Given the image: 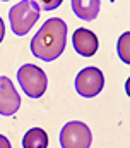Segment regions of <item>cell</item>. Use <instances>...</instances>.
<instances>
[{"mask_svg":"<svg viewBox=\"0 0 130 148\" xmlns=\"http://www.w3.org/2000/svg\"><path fill=\"white\" fill-rule=\"evenodd\" d=\"M0 148H12L10 147V141H9L3 134H0Z\"/></svg>","mask_w":130,"mask_h":148,"instance_id":"cell-11","label":"cell"},{"mask_svg":"<svg viewBox=\"0 0 130 148\" xmlns=\"http://www.w3.org/2000/svg\"><path fill=\"white\" fill-rule=\"evenodd\" d=\"M129 48H130V33H123L120 40H118V55L120 59L125 62V64H130V55H129Z\"/></svg>","mask_w":130,"mask_h":148,"instance_id":"cell-10","label":"cell"},{"mask_svg":"<svg viewBox=\"0 0 130 148\" xmlns=\"http://www.w3.org/2000/svg\"><path fill=\"white\" fill-rule=\"evenodd\" d=\"M39 12H41L39 3L32 0H22L12 5V9L9 10V21H10L12 31L17 36L28 35L31 28L36 24V21L39 19Z\"/></svg>","mask_w":130,"mask_h":148,"instance_id":"cell-2","label":"cell"},{"mask_svg":"<svg viewBox=\"0 0 130 148\" xmlns=\"http://www.w3.org/2000/svg\"><path fill=\"white\" fill-rule=\"evenodd\" d=\"M58 3H60V2H53V3H45V7H46V9H53V7H57Z\"/></svg>","mask_w":130,"mask_h":148,"instance_id":"cell-13","label":"cell"},{"mask_svg":"<svg viewBox=\"0 0 130 148\" xmlns=\"http://www.w3.org/2000/svg\"><path fill=\"white\" fill-rule=\"evenodd\" d=\"M99 7H101L99 0H74L72 2V9H74L75 16L81 17L82 21L96 19L99 14Z\"/></svg>","mask_w":130,"mask_h":148,"instance_id":"cell-8","label":"cell"},{"mask_svg":"<svg viewBox=\"0 0 130 148\" xmlns=\"http://www.w3.org/2000/svg\"><path fill=\"white\" fill-rule=\"evenodd\" d=\"M65 43L67 24L60 17H50L31 40V52L34 57L45 62H51L64 53Z\"/></svg>","mask_w":130,"mask_h":148,"instance_id":"cell-1","label":"cell"},{"mask_svg":"<svg viewBox=\"0 0 130 148\" xmlns=\"http://www.w3.org/2000/svg\"><path fill=\"white\" fill-rule=\"evenodd\" d=\"M48 147V134L41 127L29 129L22 138V148H46Z\"/></svg>","mask_w":130,"mask_h":148,"instance_id":"cell-9","label":"cell"},{"mask_svg":"<svg viewBox=\"0 0 130 148\" xmlns=\"http://www.w3.org/2000/svg\"><path fill=\"white\" fill-rule=\"evenodd\" d=\"M17 79L22 88V91L31 97V98H39L48 86V77L43 69H39L34 64H24L17 71Z\"/></svg>","mask_w":130,"mask_h":148,"instance_id":"cell-3","label":"cell"},{"mask_svg":"<svg viewBox=\"0 0 130 148\" xmlns=\"http://www.w3.org/2000/svg\"><path fill=\"white\" fill-rule=\"evenodd\" d=\"M72 45H74V50L82 55V57H93L98 52V47H99V41H98L96 35L86 28H79L74 31V36H72Z\"/></svg>","mask_w":130,"mask_h":148,"instance_id":"cell-7","label":"cell"},{"mask_svg":"<svg viewBox=\"0 0 130 148\" xmlns=\"http://www.w3.org/2000/svg\"><path fill=\"white\" fill-rule=\"evenodd\" d=\"M3 38H5V24H3V21H2V17H0V43H2Z\"/></svg>","mask_w":130,"mask_h":148,"instance_id":"cell-12","label":"cell"},{"mask_svg":"<svg viewBox=\"0 0 130 148\" xmlns=\"http://www.w3.org/2000/svg\"><path fill=\"white\" fill-rule=\"evenodd\" d=\"M19 107H21V98L12 81L7 76H0V114L14 115L19 110Z\"/></svg>","mask_w":130,"mask_h":148,"instance_id":"cell-6","label":"cell"},{"mask_svg":"<svg viewBox=\"0 0 130 148\" xmlns=\"http://www.w3.org/2000/svg\"><path fill=\"white\" fill-rule=\"evenodd\" d=\"M58 140L62 148H89L93 141V134L87 124L79 121H70L62 127Z\"/></svg>","mask_w":130,"mask_h":148,"instance_id":"cell-4","label":"cell"},{"mask_svg":"<svg viewBox=\"0 0 130 148\" xmlns=\"http://www.w3.org/2000/svg\"><path fill=\"white\" fill-rule=\"evenodd\" d=\"M104 86V76L98 67H86L75 77V90L81 97L91 98L101 93Z\"/></svg>","mask_w":130,"mask_h":148,"instance_id":"cell-5","label":"cell"}]
</instances>
